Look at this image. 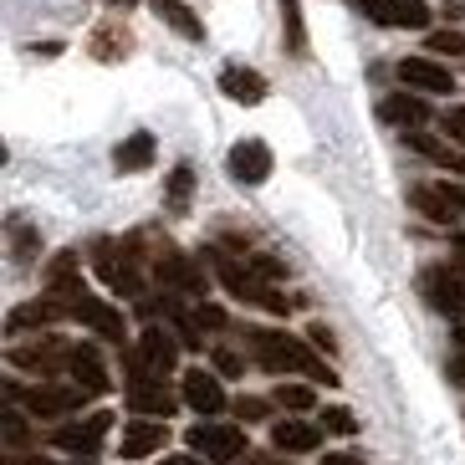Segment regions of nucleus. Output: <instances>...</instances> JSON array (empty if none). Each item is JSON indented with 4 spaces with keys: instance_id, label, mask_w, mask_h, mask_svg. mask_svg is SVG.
Here are the masks:
<instances>
[{
    "instance_id": "1",
    "label": "nucleus",
    "mask_w": 465,
    "mask_h": 465,
    "mask_svg": "<svg viewBox=\"0 0 465 465\" xmlns=\"http://www.w3.org/2000/svg\"><path fill=\"white\" fill-rule=\"evenodd\" d=\"M246 342H251V353H256V363L266 373H302V379H312V383H338V373L322 363V358L307 348L302 338H292V332H276V328H246Z\"/></svg>"
},
{
    "instance_id": "2",
    "label": "nucleus",
    "mask_w": 465,
    "mask_h": 465,
    "mask_svg": "<svg viewBox=\"0 0 465 465\" xmlns=\"http://www.w3.org/2000/svg\"><path fill=\"white\" fill-rule=\"evenodd\" d=\"M210 261H215V276H220V287L231 292L235 302H251V307H261V312H276V317H287L292 312V297H282V292L266 282V276L251 266V261H231L225 251H205Z\"/></svg>"
},
{
    "instance_id": "3",
    "label": "nucleus",
    "mask_w": 465,
    "mask_h": 465,
    "mask_svg": "<svg viewBox=\"0 0 465 465\" xmlns=\"http://www.w3.org/2000/svg\"><path fill=\"white\" fill-rule=\"evenodd\" d=\"M134 241L128 246H118V241H93V266L97 276H103V287L118 292V297H143V276H138V256H134Z\"/></svg>"
},
{
    "instance_id": "4",
    "label": "nucleus",
    "mask_w": 465,
    "mask_h": 465,
    "mask_svg": "<svg viewBox=\"0 0 465 465\" xmlns=\"http://www.w3.org/2000/svg\"><path fill=\"white\" fill-rule=\"evenodd\" d=\"M179 332H164V328H143V338H138V348L124 358L128 379H138V373H159V379H169V369L179 363Z\"/></svg>"
},
{
    "instance_id": "5",
    "label": "nucleus",
    "mask_w": 465,
    "mask_h": 465,
    "mask_svg": "<svg viewBox=\"0 0 465 465\" xmlns=\"http://www.w3.org/2000/svg\"><path fill=\"white\" fill-rule=\"evenodd\" d=\"M5 389H11V399H21V404H26V414H36V420H62V414L83 410V399H87L83 383H72V389H62V383H36V389L5 383Z\"/></svg>"
},
{
    "instance_id": "6",
    "label": "nucleus",
    "mask_w": 465,
    "mask_h": 465,
    "mask_svg": "<svg viewBox=\"0 0 465 465\" xmlns=\"http://www.w3.org/2000/svg\"><path fill=\"white\" fill-rule=\"evenodd\" d=\"M194 455H205V460H241L246 455V430H235V424H215V420H200L194 430H184Z\"/></svg>"
},
{
    "instance_id": "7",
    "label": "nucleus",
    "mask_w": 465,
    "mask_h": 465,
    "mask_svg": "<svg viewBox=\"0 0 465 465\" xmlns=\"http://www.w3.org/2000/svg\"><path fill=\"white\" fill-rule=\"evenodd\" d=\"M153 276H159L169 292L205 297V272H200V266H194V261L184 256L179 246H169V241H159V246H153Z\"/></svg>"
},
{
    "instance_id": "8",
    "label": "nucleus",
    "mask_w": 465,
    "mask_h": 465,
    "mask_svg": "<svg viewBox=\"0 0 465 465\" xmlns=\"http://www.w3.org/2000/svg\"><path fill=\"white\" fill-rule=\"evenodd\" d=\"M108 430H113V414L97 410V414H87V420H72V424H62V430H52V445H56V450H67V455L93 460V455L103 450Z\"/></svg>"
},
{
    "instance_id": "9",
    "label": "nucleus",
    "mask_w": 465,
    "mask_h": 465,
    "mask_svg": "<svg viewBox=\"0 0 465 465\" xmlns=\"http://www.w3.org/2000/svg\"><path fill=\"white\" fill-rule=\"evenodd\" d=\"M353 5L369 15L373 26H389V31H424L430 26V5L424 0H353Z\"/></svg>"
},
{
    "instance_id": "10",
    "label": "nucleus",
    "mask_w": 465,
    "mask_h": 465,
    "mask_svg": "<svg viewBox=\"0 0 465 465\" xmlns=\"http://www.w3.org/2000/svg\"><path fill=\"white\" fill-rule=\"evenodd\" d=\"M11 363L26 373H42V379H52V373H62L72 363V342L62 338H36V342H15L11 348Z\"/></svg>"
},
{
    "instance_id": "11",
    "label": "nucleus",
    "mask_w": 465,
    "mask_h": 465,
    "mask_svg": "<svg viewBox=\"0 0 465 465\" xmlns=\"http://www.w3.org/2000/svg\"><path fill=\"white\" fill-rule=\"evenodd\" d=\"M420 292H424V302H430L435 312L465 317V276H460V272H450V266H435V272H424Z\"/></svg>"
},
{
    "instance_id": "12",
    "label": "nucleus",
    "mask_w": 465,
    "mask_h": 465,
    "mask_svg": "<svg viewBox=\"0 0 465 465\" xmlns=\"http://www.w3.org/2000/svg\"><path fill=\"white\" fill-rule=\"evenodd\" d=\"M410 205L420 210V215H430L435 225H455V220L465 215V194L450 190V184H414Z\"/></svg>"
},
{
    "instance_id": "13",
    "label": "nucleus",
    "mask_w": 465,
    "mask_h": 465,
    "mask_svg": "<svg viewBox=\"0 0 465 465\" xmlns=\"http://www.w3.org/2000/svg\"><path fill=\"white\" fill-rule=\"evenodd\" d=\"M179 399L169 394V383L159 379V373H138V379H128V410L134 414H149V420H169L174 414Z\"/></svg>"
},
{
    "instance_id": "14",
    "label": "nucleus",
    "mask_w": 465,
    "mask_h": 465,
    "mask_svg": "<svg viewBox=\"0 0 465 465\" xmlns=\"http://www.w3.org/2000/svg\"><path fill=\"white\" fill-rule=\"evenodd\" d=\"M399 83L414 87V93H435V97L455 93L450 67H440V62H430V56H404V62H399Z\"/></svg>"
},
{
    "instance_id": "15",
    "label": "nucleus",
    "mask_w": 465,
    "mask_h": 465,
    "mask_svg": "<svg viewBox=\"0 0 465 465\" xmlns=\"http://www.w3.org/2000/svg\"><path fill=\"white\" fill-rule=\"evenodd\" d=\"M225 164H231L235 184H266V179H272V149H266L261 138H241Z\"/></svg>"
},
{
    "instance_id": "16",
    "label": "nucleus",
    "mask_w": 465,
    "mask_h": 465,
    "mask_svg": "<svg viewBox=\"0 0 465 465\" xmlns=\"http://www.w3.org/2000/svg\"><path fill=\"white\" fill-rule=\"evenodd\" d=\"M184 404H190L194 414H205V420H215L231 399H225V389H220V379L215 373H205V369H190L184 373Z\"/></svg>"
},
{
    "instance_id": "17",
    "label": "nucleus",
    "mask_w": 465,
    "mask_h": 465,
    "mask_svg": "<svg viewBox=\"0 0 465 465\" xmlns=\"http://www.w3.org/2000/svg\"><path fill=\"white\" fill-rule=\"evenodd\" d=\"M164 440H169V424L164 420H134L124 430V460H143V455H153V450H164Z\"/></svg>"
},
{
    "instance_id": "18",
    "label": "nucleus",
    "mask_w": 465,
    "mask_h": 465,
    "mask_svg": "<svg viewBox=\"0 0 465 465\" xmlns=\"http://www.w3.org/2000/svg\"><path fill=\"white\" fill-rule=\"evenodd\" d=\"M272 445L287 455H307L322 445V424H307V420H276L272 424Z\"/></svg>"
},
{
    "instance_id": "19",
    "label": "nucleus",
    "mask_w": 465,
    "mask_h": 465,
    "mask_svg": "<svg viewBox=\"0 0 465 465\" xmlns=\"http://www.w3.org/2000/svg\"><path fill=\"white\" fill-rule=\"evenodd\" d=\"M67 373H72V383H83L87 394H108V369H103L97 348H87V342H77V348H72Z\"/></svg>"
},
{
    "instance_id": "20",
    "label": "nucleus",
    "mask_w": 465,
    "mask_h": 465,
    "mask_svg": "<svg viewBox=\"0 0 465 465\" xmlns=\"http://www.w3.org/2000/svg\"><path fill=\"white\" fill-rule=\"evenodd\" d=\"M67 312V307H62V302L56 297H42V302H26V307H15L11 317H5V332H11V338H21V332L26 328H52L56 317Z\"/></svg>"
},
{
    "instance_id": "21",
    "label": "nucleus",
    "mask_w": 465,
    "mask_h": 465,
    "mask_svg": "<svg viewBox=\"0 0 465 465\" xmlns=\"http://www.w3.org/2000/svg\"><path fill=\"white\" fill-rule=\"evenodd\" d=\"M87 52H93L97 62H124V56L134 52V31H128L124 21H108V26H97V31H93Z\"/></svg>"
},
{
    "instance_id": "22",
    "label": "nucleus",
    "mask_w": 465,
    "mask_h": 465,
    "mask_svg": "<svg viewBox=\"0 0 465 465\" xmlns=\"http://www.w3.org/2000/svg\"><path fill=\"white\" fill-rule=\"evenodd\" d=\"M220 93L235 97V103H266V77L251 67H225L220 72Z\"/></svg>"
},
{
    "instance_id": "23",
    "label": "nucleus",
    "mask_w": 465,
    "mask_h": 465,
    "mask_svg": "<svg viewBox=\"0 0 465 465\" xmlns=\"http://www.w3.org/2000/svg\"><path fill=\"white\" fill-rule=\"evenodd\" d=\"M153 15H159L169 31H179L184 42H205V26L194 21V11L184 5V0H153Z\"/></svg>"
},
{
    "instance_id": "24",
    "label": "nucleus",
    "mask_w": 465,
    "mask_h": 465,
    "mask_svg": "<svg viewBox=\"0 0 465 465\" xmlns=\"http://www.w3.org/2000/svg\"><path fill=\"white\" fill-rule=\"evenodd\" d=\"M113 164L124 169V174H138V169L153 164V134H128L118 149H113Z\"/></svg>"
},
{
    "instance_id": "25",
    "label": "nucleus",
    "mask_w": 465,
    "mask_h": 465,
    "mask_svg": "<svg viewBox=\"0 0 465 465\" xmlns=\"http://www.w3.org/2000/svg\"><path fill=\"white\" fill-rule=\"evenodd\" d=\"M410 149H414V153H424V159H430V164L450 169V174H465V153H460V149H445V143H440V138L420 134V128H414V134H410Z\"/></svg>"
},
{
    "instance_id": "26",
    "label": "nucleus",
    "mask_w": 465,
    "mask_h": 465,
    "mask_svg": "<svg viewBox=\"0 0 465 465\" xmlns=\"http://www.w3.org/2000/svg\"><path fill=\"white\" fill-rule=\"evenodd\" d=\"M383 118H389V124H399V128H420L424 118H430V108H424V103H414V97H383Z\"/></svg>"
},
{
    "instance_id": "27",
    "label": "nucleus",
    "mask_w": 465,
    "mask_h": 465,
    "mask_svg": "<svg viewBox=\"0 0 465 465\" xmlns=\"http://www.w3.org/2000/svg\"><path fill=\"white\" fill-rule=\"evenodd\" d=\"M282 36H287V52H307V26H302V0H282Z\"/></svg>"
},
{
    "instance_id": "28",
    "label": "nucleus",
    "mask_w": 465,
    "mask_h": 465,
    "mask_svg": "<svg viewBox=\"0 0 465 465\" xmlns=\"http://www.w3.org/2000/svg\"><path fill=\"white\" fill-rule=\"evenodd\" d=\"M0 430H5V445L11 450H26V440H31V420L21 410H5L0 414Z\"/></svg>"
},
{
    "instance_id": "29",
    "label": "nucleus",
    "mask_w": 465,
    "mask_h": 465,
    "mask_svg": "<svg viewBox=\"0 0 465 465\" xmlns=\"http://www.w3.org/2000/svg\"><path fill=\"white\" fill-rule=\"evenodd\" d=\"M11 251H15V261H21V266H31V261H36V231H31L26 220H11Z\"/></svg>"
},
{
    "instance_id": "30",
    "label": "nucleus",
    "mask_w": 465,
    "mask_h": 465,
    "mask_svg": "<svg viewBox=\"0 0 465 465\" xmlns=\"http://www.w3.org/2000/svg\"><path fill=\"white\" fill-rule=\"evenodd\" d=\"M276 404H282V410H292V414H302V410H312L317 399H312V389H307V383H282V389H276Z\"/></svg>"
},
{
    "instance_id": "31",
    "label": "nucleus",
    "mask_w": 465,
    "mask_h": 465,
    "mask_svg": "<svg viewBox=\"0 0 465 465\" xmlns=\"http://www.w3.org/2000/svg\"><path fill=\"white\" fill-rule=\"evenodd\" d=\"M190 190H194V169L179 164L174 174H169V210H184V205H190Z\"/></svg>"
},
{
    "instance_id": "32",
    "label": "nucleus",
    "mask_w": 465,
    "mask_h": 465,
    "mask_svg": "<svg viewBox=\"0 0 465 465\" xmlns=\"http://www.w3.org/2000/svg\"><path fill=\"white\" fill-rule=\"evenodd\" d=\"M430 52L435 56H465V31H430Z\"/></svg>"
},
{
    "instance_id": "33",
    "label": "nucleus",
    "mask_w": 465,
    "mask_h": 465,
    "mask_svg": "<svg viewBox=\"0 0 465 465\" xmlns=\"http://www.w3.org/2000/svg\"><path fill=\"white\" fill-rule=\"evenodd\" d=\"M322 430H332V435H358V420H353V410L332 404V410H322Z\"/></svg>"
},
{
    "instance_id": "34",
    "label": "nucleus",
    "mask_w": 465,
    "mask_h": 465,
    "mask_svg": "<svg viewBox=\"0 0 465 465\" xmlns=\"http://www.w3.org/2000/svg\"><path fill=\"white\" fill-rule=\"evenodd\" d=\"M194 317H200V328H210V332H220L225 322H231V317L220 312V307H210L205 297H200V307H194Z\"/></svg>"
},
{
    "instance_id": "35",
    "label": "nucleus",
    "mask_w": 465,
    "mask_h": 465,
    "mask_svg": "<svg viewBox=\"0 0 465 465\" xmlns=\"http://www.w3.org/2000/svg\"><path fill=\"white\" fill-rule=\"evenodd\" d=\"M215 369L220 373H241L246 363H241V353H231V348H215Z\"/></svg>"
},
{
    "instance_id": "36",
    "label": "nucleus",
    "mask_w": 465,
    "mask_h": 465,
    "mask_svg": "<svg viewBox=\"0 0 465 465\" xmlns=\"http://www.w3.org/2000/svg\"><path fill=\"white\" fill-rule=\"evenodd\" d=\"M235 414H241V420H261L266 404H261V399H235Z\"/></svg>"
},
{
    "instance_id": "37",
    "label": "nucleus",
    "mask_w": 465,
    "mask_h": 465,
    "mask_svg": "<svg viewBox=\"0 0 465 465\" xmlns=\"http://www.w3.org/2000/svg\"><path fill=\"white\" fill-rule=\"evenodd\" d=\"M445 134L465 138V108H450V113H445Z\"/></svg>"
},
{
    "instance_id": "38",
    "label": "nucleus",
    "mask_w": 465,
    "mask_h": 465,
    "mask_svg": "<svg viewBox=\"0 0 465 465\" xmlns=\"http://www.w3.org/2000/svg\"><path fill=\"white\" fill-rule=\"evenodd\" d=\"M307 338H312L317 348H328V353H332V328H328V322H312V332H307Z\"/></svg>"
},
{
    "instance_id": "39",
    "label": "nucleus",
    "mask_w": 465,
    "mask_h": 465,
    "mask_svg": "<svg viewBox=\"0 0 465 465\" xmlns=\"http://www.w3.org/2000/svg\"><path fill=\"white\" fill-rule=\"evenodd\" d=\"M164 465H205V455H164Z\"/></svg>"
},
{
    "instance_id": "40",
    "label": "nucleus",
    "mask_w": 465,
    "mask_h": 465,
    "mask_svg": "<svg viewBox=\"0 0 465 465\" xmlns=\"http://www.w3.org/2000/svg\"><path fill=\"white\" fill-rule=\"evenodd\" d=\"M241 465H276V460H272V455H261V450H246V455H241Z\"/></svg>"
},
{
    "instance_id": "41",
    "label": "nucleus",
    "mask_w": 465,
    "mask_h": 465,
    "mask_svg": "<svg viewBox=\"0 0 465 465\" xmlns=\"http://www.w3.org/2000/svg\"><path fill=\"white\" fill-rule=\"evenodd\" d=\"M450 379H455V383H460V389H465V353H460V358H455V363H450Z\"/></svg>"
},
{
    "instance_id": "42",
    "label": "nucleus",
    "mask_w": 465,
    "mask_h": 465,
    "mask_svg": "<svg viewBox=\"0 0 465 465\" xmlns=\"http://www.w3.org/2000/svg\"><path fill=\"white\" fill-rule=\"evenodd\" d=\"M5 465H46V460H36V455H21V450H15V455H11V460H5Z\"/></svg>"
},
{
    "instance_id": "43",
    "label": "nucleus",
    "mask_w": 465,
    "mask_h": 465,
    "mask_svg": "<svg viewBox=\"0 0 465 465\" xmlns=\"http://www.w3.org/2000/svg\"><path fill=\"white\" fill-rule=\"evenodd\" d=\"M328 465H363V460H358V455H348V450H342V455H328Z\"/></svg>"
},
{
    "instance_id": "44",
    "label": "nucleus",
    "mask_w": 465,
    "mask_h": 465,
    "mask_svg": "<svg viewBox=\"0 0 465 465\" xmlns=\"http://www.w3.org/2000/svg\"><path fill=\"white\" fill-rule=\"evenodd\" d=\"M455 261H460V272H465V235H455Z\"/></svg>"
},
{
    "instance_id": "45",
    "label": "nucleus",
    "mask_w": 465,
    "mask_h": 465,
    "mask_svg": "<svg viewBox=\"0 0 465 465\" xmlns=\"http://www.w3.org/2000/svg\"><path fill=\"white\" fill-rule=\"evenodd\" d=\"M455 342H460V348H465V322H460V328H455Z\"/></svg>"
},
{
    "instance_id": "46",
    "label": "nucleus",
    "mask_w": 465,
    "mask_h": 465,
    "mask_svg": "<svg viewBox=\"0 0 465 465\" xmlns=\"http://www.w3.org/2000/svg\"><path fill=\"white\" fill-rule=\"evenodd\" d=\"M108 5H138V0H108Z\"/></svg>"
}]
</instances>
